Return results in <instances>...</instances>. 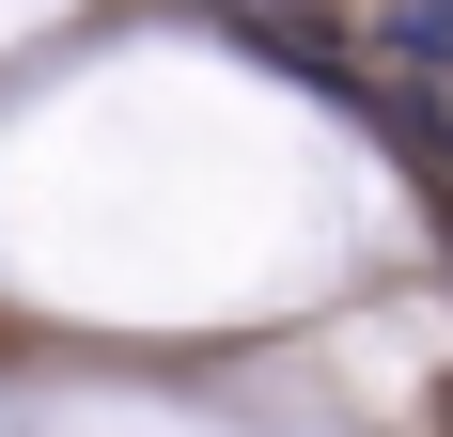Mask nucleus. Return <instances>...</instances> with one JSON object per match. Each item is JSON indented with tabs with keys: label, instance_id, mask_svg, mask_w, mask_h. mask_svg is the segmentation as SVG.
<instances>
[{
	"label": "nucleus",
	"instance_id": "nucleus-1",
	"mask_svg": "<svg viewBox=\"0 0 453 437\" xmlns=\"http://www.w3.org/2000/svg\"><path fill=\"white\" fill-rule=\"evenodd\" d=\"M391 47H407L422 79H438V63H453V0H407V16H391Z\"/></svg>",
	"mask_w": 453,
	"mask_h": 437
}]
</instances>
